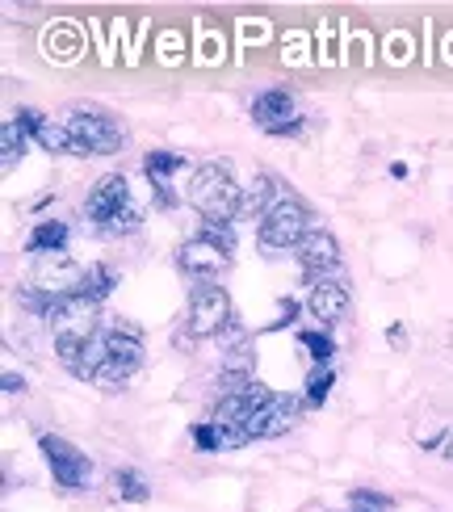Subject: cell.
I'll list each match as a JSON object with an SVG mask.
<instances>
[{
    "label": "cell",
    "instance_id": "1",
    "mask_svg": "<svg viewBox=\"0 0 453 512\" xmlns=\"http://www.w3.org/2000/svg\"><path fill=\"white\" fill-rule=\"evenodd\" d=\"M189 206L202 215V223H235L240 219V202H244V189L235 185V173L231 164H198L189 177V189H185Z\"/></svg>",
    "mask_w": 453,
    "mask_h": 512
},
{
    "label": "cell",
    "instance_id": "2",
    "mask_svg": "<svg viewBox=\"0 0 453 512\" xmlns=\"http://www.w3.org/2000/svg\"><path fill=\"white\" fill-rule=\"evenodd\" d=\"M68 135H72V156H114L126 143V131L118 114H110L97 101H76L68 105Z\"/></svg>",
    "mask_w": 453,
    "mask_h": 512
},
{
    "label": "cell",
    "instance_id": "3",
    "mask_svg": "<svg viewBox=\"0 0 453 512\" xmlns=\"http://www.w3.org/2000/svg\"><path fill=\"white\" fill-rule=\"evenodd\" d=\"M101 345H105V361L93 378V387L122 391V382L143 366V332L135 324H126V319H118V324H110L101 332Z\"/></svg>",
    "mask_w": 453,
    "mask_h": 512
},
{
    "label": "cell",
    "instance_id": "4",
    "mask_svg": "<svg viewBox=\"0 0 453 512\" xmlns=\"http://www.w3.org/2000/svg\"><path fill=\"white\" fill-rule=\"evenodd\" d=\"M47 324H51L55 345H93L101 336L97 332V303H89V298H80V294L55 298Z\"/></svg>",
    "mask_w": 453,
    "mask_h": 512
},
{
    "label": "cell",
    "instance_id": "5",
    "mask_svg": "<svg viewBox=\"0 0 453 512\" xmlns=\"http://www.w3.org/2000/svg\"><path fill=\"white\" fill-rule=\"evenodd\" d=\"M231 319H235V315H231V298H227L223 286H214V282L193 286V294H189V319H185L189 340L223 336V332L231 328Z\"/></svg>",
    "mask_w": 453,
    "mask_h": 512
},
{
    "label": "cell",
    "instance_id": "6",
    "mask_svg": "<svg viewBox=\"0 0 453 512\" xmlns=\"http://www.w3.org/2000/svg\"><path fill=\"white\" fill-rule=\"evenodd\" d=\"M311 210H307V202L302 198H282L277 202L269 215L261 219V244L265 248H298L302 240L311 236Z\"/></svg>",
    "mask_w": 453,
    "mask_h": 512
},
{
    "label": "cell",
    "instance_id": "7",
    "mask_svg": "<svg viewBox=\"0 0 453 512\" xmlns=\"http://www.w3.org/2000/svg\"><path fill=\"white\" fill-rule=\"evenodd\" d=\"M38 450H42V458H47V466H51V475H55L59 487H68V492H80V487H89L93 462H89V454H80L72 441L42 433V437H38Z\"/></svg>",
    "mask_w": 453,
    "mask_h": 512
},
{
    "label": "cell",
    "instance_id": "8",
    "mask_svg": "<svg viewBox=\"0 0 453 512\" xmlns=\"http://www.w3.org/2000/svg\"><path fill=\"white\" fill-rule=\"evenodd\" d=\"M294 256H298L302 277L311 282V290L323 286V282H328V277L340 269V244H336L332 231H323V227H315L311 236L294 248Z\"/></svg>",
    "mask_w": 453,
    "mask_h": 512
},
{
    "label": "cell",
    "instance_id": "9",
    "mask_svg": "<svg viewBox=\"0 0 453 512\" xmlns=\"http://www.w3.org/2000/svg\"><path fill=\"white\" fill-rule=\"evenodd\" d=\"M177 261H181V269H185L189 277H198V282L206 286V282H214V277H219V273L231 265V252H227L219 240H210V236H193V240L181 244Z\"/></svg>",
    "mask_w": 453,
    "mask_h": 512
},
{
    "label": "cell",
    "instance_id": "10",
    "mask_svg": "<svg viewBox=\"0 0 453 512\" xmlns=\"http://www.w3.org/2000/svg\"><path fill=\"white\" fill-rule=\"evenodd\" d=\"M122 210H131V181H126L122 173L101 177V181L93 185L89 202H84V215H89L97 227H105V223H114Z\"/></svg>",
    "mask_w": 453,
    "mask_h": 512
},
{
    "label": "cell",
    "instance_id": "11",
    "mask_svg": "<svg viewBox=\"0 0 453 512\" xmlns=\"http://www.w3.org/2000/svg\"><path fill=\"white\" fill-rule=\"evenodd\" d=\"M294 416H298V399H290V395H273L265 408H256V412L248 416V437H252V441L282 437V433H290Z\"/></svg>",
    "mask_w": 453,
    "mask_h": 512
},
{
    "label": "cell",
    "instance_id": "12",
    "mask_svg": "<svg viewBox=\"0 0 453 512\" xmlns=\"http://www.w3.org/2000/svg\"><path fill=\"white\" fill-rule=\"evenodd\" d=\"M185 168V156L181 152H151L143 160V173L151 181V194H156V206H177V194H172V177Z\"/></svg>",
    "mask_w": 453,
    "mask_h": 512
},
{
    "label": "cell",
    "instance_id": "13",
    "mask_svg": "<svg viewBox=\"0 0 453 512\" xmlns=\"http://www.w3.org/2000/svg\"><path fill=\"white\" fill-rule=\"evenodd\" d=\"M282 198H290L286 189H282V181H277L273 173H256L252 181H248V189H244V202H240V219H265L269 210L282 202Z\"/></svg>",
    "mask_w": 453,
    "mask_h": 512
},
{
    "label": "cell",
    "instance_id": "14",
    "mask_svg": "<svg viewBox=\"0 0 453 512\" xmlns=\"http://www.w3.org/2000/svg\"><path fill=\"white\" fill-rule=\"evenodd\" d=\"M349 290H344V282H323V286H315L311 290V298H307V311L319 319L323 328H332V324H340L344 315H349Z\"/></svg>",
    "mask_w": 453,
    "mask_h": 512
},
{
    "label": "cell",
    "instance_id": "15",
    "mask_svg": "<svg viewBox=\"0 0 453 512\" xmlns=\"http://www.w3.org/2000/svg\"><path fill=\"white\" fill-rule=\"evenodd\" d=\"M252 118L261 122L269 135L282 131V126H290V122H298V118H294V93H290V89H269V93H261V97L252 101Z\"/></svg>",
    "mask_w": 453,
    "mask_h": 512
},
{
    "label": "cell",
    "instance_id": "16",
    "mask_svg": "<svg viewBox=\"0 0 453 512\" xmlns=\"http://www.w3.org/2000/svg\"><path fill=\"white\" fill-rule=\"evenodd\" d=\"M26 248H30V252H38V256H59L63 248H68V223H59V219H42V223L30 231Z\"/></svg>",
    "mask_w": 453,
    "mask_h": 512
},
{
    "label": "cell",
    "instance_id": "17",
    "mask_svg": "<svg viewBox=\"0 0 453 512\" xmlns=\"http://www.w3.org/2000/svg\"><path fill=\"white\" fill-rule=\"evenodd\" d=\"M118 286V269L114 265H89L84 269V282H80V298H89V303H101V298H110V290Z\"/></svg>",
    "mask_w": 453,
    "mask_h": 512
},
{
    "label": "cell",
    "instance_id": "18",
    "mask_svg": "<svg viewBox=\"0 0 453 512\" xmlns=\"http://www.w3.org/2000/svg\"><path fill=\"white\" fill-rule=\"evenodd\" d=\"M26 131H21V122L17 118H5V126H0V168L5 173H13V164L26 156Z\"/></svg>",
    "mask_w": 453,
    "mask_h": 512
},
{
    "label": "cell",
    "instance_id": "19",
    "mask_svg": "<svg viewBox=\"0 0 453 512\" xmlns=\"http://www.w3.org/2000/svg\"><path fill=\"white\" fill-rule=\"evenodd\" d=\"M110 487H114V496L126 500V504H147L151 500V483L139 471H131V466H126V471H114Z\"/></svg>",
    "mask_w": 453,
    "mask_h": 512
},
{
    "label": "cell",
    "instance_id": "20",
    "mask_svg": "<svg viewBox=\"0 0 453 512\" xmlns=\"http://www.w3.org/2000/svg\"><path fill=\"white\" fill-rule=\"evenodd\" d=\"M34 139L47 147V152H72V135H68V126H63V122H51L47 118V126H42Z\"/></svg>",
    "mask_w": 453,
    "mask_h": 512
},
{
    "label": "cell",
    "instance_id": "21",
    "mask_svg": "<svg viewBox=\"0 0 453 512\" xmlns=\"http://www.w3.org/2000/svg\"><path fill=\"white\" fill-rule=\"evenodd\" d=\"M298 345L307 349L319 366H328V357L336 353V345H332V336L328 332H298Z\"/></svg>",
    "mask_w": 453,
    "mask_h": 512
},
{
    "label": "cell",
    "instance_id": "22",
    "mask_svg": "<svg viewBox=\"0 0 453 512\" xmlns=\"http://www.w3.org/2000/svg\"><path fill=\"white\" fill-rule=\"evenodd\" d=\"M332 382H336V374H332L328 366H319V370L307 378V408H319V403L332 395Z\"/></svg>",
    "mask_w": 453,
    "mask_h": 512
},
{
    "label": "cell",
    "instance_id": "23",
    "mask_svg": "<svg viewBox=\"0 0 453 512\" xmlns=\"http://www.w3.org/2000/svg\"><path fill=\"white\" fill-rule=\"evenodd\" d=\"M353 508H391V496H382V492H370V487H353Z\"/></svg>",
    "mask_w": 453,
    "mask_h": 512
},
{
    "label": "cell",
    "instance_id": "24",
    "mask_svg": "<svg viewBox=\"0 0 453 512\" xmlns=\"http://www.w3.org/2000/svg\"><path fill=\"white\" fill-rule=\"evenodd\" d=\"M13 118L21 122V131H26V135H38L42 126H47V114H42V110H30V105H26V110H17Z\"/></svg>",
    "mask_w": 453,
    "mask_h": 512
},
{
    "label": "cell",
    "instance_id": "25",
    "mask_svg": "<svg viewBox=\"0 0 453 512\" xmlns=\"http://www.w3.org/2000/svg\"><path fill=\"white\" fill-rule=\"evenodd\" d=\"M193 445H198V450H206V454L219 450V437H214V424H210V420H202L198 429H193Z\"/></svg>",
    "mask_w": 453,
    "mask_h": 512
},
{
    "label": "cell",
    "instance_id": "26",
    "mask_svg": "<svg viewBox=\"0 0 453 512\" xmlns=\"http://www.w3.org/2000/svg\"><path fill=\"white\" fill-rule=\"evenodd\" d=\"M5 391H9V395H21V391H26V378H17V374L9 370V374H5Z\"/></svg>",
    "mask_w": 453,
    "mask_h": 512
},
{
    "label": "cell",
    "instance_id": "27",
    "mask_svg": "<svg viewBox=\"0 0 453 512\" xmlns=\"http://www.w3.org/2000/svg\"><path fill=\"white\" fill-rule=\"evenodd\" d=\"M386 340H395V345H403L407 332H403V328H391V332H386Z\"/></svg>",
    "mask_w": 453,
    "mask_h": 512
},
{
    "label": "cell",
    "instance_id": "28",
    "mask_svg": "<svg viewBox=\"0 0 453 512\" xmlns=\"http://www.w3.org/2000/svg\"><path fill=\"white\" fill-rule=\"evenodd\" d=\"M445 458H453V433L445 437Z\"/></svg>",
    "mask_w": 453,
    "mask_h": 512
},
{
    "label": "cell",
    "instance_id": "29",
    "mask_svg": "<svg viewBox=\"0 0 453 512\" xmlns=\"http://www.w3.org/2000/svg\"><path fill=\"white\" fill-rule=\"evenodd\" d=\"M349 512H374V508H349Z\"/></svg>",
    "mask_w": 453,
    "mask_h": 512
}]
</instances>
